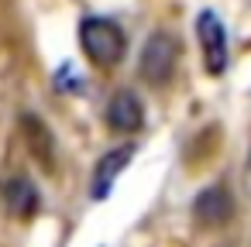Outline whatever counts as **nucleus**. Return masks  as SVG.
Wrapping results in <instances>:
<instances>
[{
	"instance_id": "obj_4",
	"label": "nucleus",
	"mask_w": 251,
	"mask_h": 247,
	"mask_svg": "<svg viewBox=\"0 0 251 247\" xmlns=\"http://www.w3.org/2000/svg\"><path fill=\"white\" fill-rule=\"evenodd\" d=\"M193 216L200 226H224L234 216V199H230L227 185H206L193 199Z\"/></svg>"
},
{
	"instance_id": "obj_8",
	"label": "nucleus",
	"mask_w": 251,
	"mask_h": 247,
	"mask_svg": "<svg viewBox=\"0 0 251 247\" xmlns=\"http://www.w3.org/2000/svg\"><path fill=\"white\" fill-rule=\"evenodd\" d=\"M0 199H4V206H7L14 216H21V220L35 216V209H38V189H35V182L25 179V175L7 179L4 189H0Z\"/></svg>"
},
{
	"instance_id": "obj_2",
	"label": "nucleus",
	"mask_w": 251,
	"mask_h": 247,
	"mask_svg": "<svg viewBox=\"0 0 251 247\" xmlns=\"http://www.w3.org/2000/svg\"><path fill=\"white\" fill-rule=\"evenodd\" d=\"M176 62H179V45L169 31H155L145 48H141V59H138V72L148 86H162L172 79L176 72Z\"/></svg>"
},
{
	"instance_id": "obj_1",
	"label": "nucleus",
	"mask_w": 251,
	"mask_h": 247,
	"mask_svg": "<svg viewBox=\"0 0 251 247\" xmlns=\"http://www.w3.org/2000/svg\"><path fill=\"white\" fill-rule=\"evenodd\" d=\"M79 45H83L86 59L100 69L117 66L127 52V38H124L121 24L110 18H86L79 24Z\"/></svg>"
},
{
	"instance_id": "obj_6",
	"label": "nucleus",
	"mask_w": 251,
	"mask_h": 247,
	"mask_svg": "<svg viewBox=\"0 0 251 247\" xmlns=\"http://www.w3.org/2000/svg\"><path fill=\"white\" fill-rule=\"evenodd\" d=\"M107 124H110L117 134H134V131H141V124H145L141 100H138L131 90L114 93V100L107 103Z\"/></svg>"
},
{
	"instance_id": "obj_7",
	"label": "nucleus",
	"mask_w": 251,
	"mask_h": 247,
	"mask_svg": "<svg viewBox=\"0 0 251 247\" xmlns=\"http://www.w3.org/2000/svg\"><path fill=\"white\" fill-rule=\"evenodd\" d=\"M21 127H25V144H28L31 158H35L45 172H52V168H55V141H52V131H49L35 113H25V117H21Z\"/></svg>"
},
{
	"instance_id": "obj_3",
	"label": "nucleus",
	"mask_w": 251,
	"mask_h": 247,
	"mask_svg": "<svg viewBox=\"0 0 251 247\" xmlns=\"http://www.w3.org/2000/svg\"><path fill=\"white\" fill-rule=\"evenodd\" d=\"M196 38H200V48H203L206 72L210 76H220L227 69L230 42H227V31H224V21L213 11H200V18H196Z\"/></svg>"
},
{
	"instance_id": "obj_5",
	"label": "nucleus",
	"mask_w": 251,
	"mask_h": 247,
	"mask_svg": "<svg viewBox=\"0 0 251 247\" xmlns=\"http://www.w3.org/2000/svg\"><path fill=\"white\" fill-rule=\"evenodd\" d=\"M131 155H134V148H131V144H124V148L107 151V155L97 161L93 179H90V192H93V199H107V196H110V189H114L117 175H121V172L127 168V161H131Z\"/></svg>"
}]
</instances>
